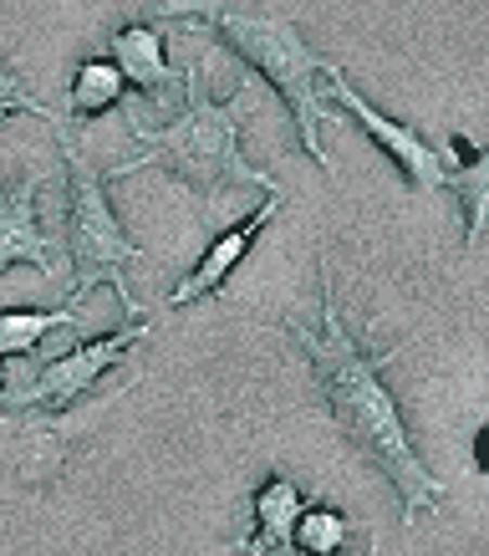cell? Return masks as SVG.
<instances>
[{
	"label": "cell",
	"instance_id": "6da1fadb",
	"mask_svg": "<svg viewBox=\"0 0 489 556\" xmlns=\"http://www.w3.org/2000/svg\"><path fill=\"white\" fill-rule=\"evenodd\" d=\"M275 332L301 342V353L311 357V372H317L326 419L337 424L342 434L388 475V485L398 490V516L413 526L419 510H439L449 490H443L439 475L423 465L419 444H413V434H408V424H403V408H398L388 378H383L393 368V357H403V342L372 348V342L357 338L337 306V287H332V266L326 261H321L317 321L286 317V321H275Z\"/></svg>",
	"mask_w": 489,
	"mask_h": 556
},
{
	"label": "cell",
	"instance_id": "7a4b0ae2",
	"mask_svg": "<svg viewBox=\"0 0 489 556\" xmlns=\"http://www.w3.org/2000/svg\"><path fill=\"white\" fill-rule=\"evenodd\" d=\"M255 113V83L240 77V87L224 102L209 98L204 87V56L184 67V113L169 118L164 128H149L143 118H128V138L138 143L133 159H123L107 169L113 179H128L138 169H169L179 185L200 189V194H224V189H260V194H281V185L266 169H255L240 134Z\"/></svg>",
	"mask_w": 489,
	"mask_h": 556
},
{
	"label": "cell",
	"instance_id": "3957f363",
	"mask_svg": "<svg viewBox=\"0 0 489 556\" xmlns=\"http://www.w3.org/2000/svg\"><path fill=\"white\" fill-rule=\"evenodd\" d=\"M153 16H194L220 36L224 47H235L245 56V67H255L275 87V98L286 102L291 123L301 149L311 153L317 169H332V153L321 143V128L332 113L326 102V56L306 47V36L281 16H250V11H230L220 0H153Z\"/></svg>",
	"mask_w": 489,
	"mask_h": 556
},
{
	"label": "cell",
	"instance_id": "277c9868",
	"mask_svg": "<svg viewBox=\"0 0 489 556\" xmlns=\"http://www.w3.org/2000/svg\"><path fill=\"white\" fill-rule=\"evenodd\" d=\"M56 149L67 164V215H62V245H67V287L62 302H87L98 287H113V296L123 302V312L133 321H143V306L128 291V266H133L143 245L128 240V225L118 219L113 200H107V174L92 169V159L82 153L72 123H56Z\"/></svg>",
	"mask_w": 489,
	"mask_h": 556
},
{
	"label": "cell",
	"instance_id": "5b68a950",
	"mask_svg": "<svg viewBox=\"0 0 489 556\" xmlns=\"http://www.w3.org/2000/svg\"><path fill=\"white\" fill-rule=\"evenodd\" d=\"M153 338V321H128L118 332L102 338H77L67 353H31V357H5V393H0V414L21 419V414H67L92 393L107 368H118L138 342Z\"/></svg>",
	"mask_w": 489,
	"mask_h": 556
},
{
	"label": "cell",
	"instance_id": "8992f818",
	"mask_svg": "<svg viewBox=\"0 0 489 556\" xmlns=\"http://www.w3.org/2000/svg\"><path fill=\"white\" fill-rule=\"evenodd\" d=\"M326 98L337 102L342 113L337 118H352L362 134L377 143V149L388 153L393 164H398V174H403L408 185L419 189V194H434V189H443V149H434L423 134H413L408 123L388 118L383 108H372L362 92L352 87V77L337 67V62H326Z\"/></svg>",
	"mask_w": 489,
	"mask_h": 556
},
{
	"label": "cell",
	"instance_id": "52a82bcc",
	"mask_svg": "<svg viewBox=\"0 0 489 556\" xmlns=\"http://www.w3.org/2000/svg\"><path fill=\"white\" fill-rule=\"evenodd\" d=\"M41 185H47V174L26 169L16 185L0 189V270L31 266L47 281L67 287V245L62 236H47V225H41Z\"/></svg>",
	"mask_w": 489,
	"mask_h": 556
},
{
	"label": "cell",
	"instance_id": "ba28073f",
	"mask_svg": "<svg viewBox=\"0 0 489 556\" xmlns=\"http://www.w3.org/2000/svg\"><path fill=\"white\" fill-rule=\"evenodd\" d=\"M281 210H286V194H266V200H260V210H250L245 219H235V225H230V230H220V236H209V245H204V255L194 261V270H189L184 281L169 291V312H184V306L204 302V296H215V291L235 276L240 261L255 251L260 230H270V219H281Z\"/></svg>",
	"mask_w": 489,
	"mask_h": 556
},
{
	"label": "cell",
	"instance_id": "9c48e42d",
	"mask_svg": "<svg viewBox=\"0 0 489 556\" xmlns=\"http://www.w3.org/2000/svg\"><path fill=\"white\" fill-rule=\"evenodd\" d=\"M107 56L118 62V72L153 102V108H169V98L184 87V72L169 67L164 31H158L153 21H138V26H118V31H107Z\"/></svg>",
	"mask_w": 489,
	"mask_h": 556
},
{
	"label": "cell",
	"instance_id": "30bf717a",
	"mask_svg": "<svg viewBox=\"0 0 489 556\" xmlns=\"http://www.w3.org/2000/svg\"><path fill=\"white\" fill-rule=\"evenodd\" d=\"M306 510V495L291 475L270 470L250 495V536L235 541L240 556H270V552H286L291 546V531H296V516Z\"/></svg>",
	"mask_w": 489,
	"mask_h": 556
},
{
	"label": "cell",
	"instance_id": "8fae6325",
	"mask_svg": "<svg viewBox=\"0 0 489 556\" xmlns=\"http://www.w3.org/2000/svg\"><path fill=\"white\" fill-rule=\"evenodd\" d=\"M56 332H82V302L62 306H16L0 312V357H31Z\"/></svg>",
	"mask_w": 489,
	"mask_h": 556
},
{
	"label": "cell",
	"instance_id": "7c38bea8",
	"mask_svg": "<svg viewBox=\"0 0 489 556\" xmlns=\"http://www.w3.org/2000/svg\"><path fill=\"white\" fill-rule=\"evenodd\" d=\"M443 189H454L464 204V240H479L489 230V149L454 159V149H443Z\"/></svg>",
	"mask_w": 489,
	"mask_h": 556
},
{
	"label": "cell",
	"instance_id": "4fadbf2b",
	"mask_svg": "<svg viewBox=\"0 0 489 556\" xmlns=\"http://www.w3.org/2000/svg\"><path fill=\"white\" fill-rule=\"evenodd\" d=\"M123 92H128V77L118 72L113 56H87L77 77H72V92H67V113L77 123H92L102 118L107 108H118Z\"/></svg>",
	"mask_w": 489,
	"mask_h": 556
},
{
	"label": "cell",
	"instance_id": "5bb4252c",
	"mask_svg": "<svg viewBox=\"0 0 489 556\" xmlns=\"http://www.w3.org/2000/svg\"><path fill=\"white\" fill-rule=\"evenodd\" d=\"M352 541V521L342 516L337 506H317L306 501V510L296 516V531H291V546L306 556H342Z\"/></svg>",
	"mask_w": 489,
	"mask_h": 556
},
{
	"label": "cell",
	"instance_id": "9a60e30c",
	"mask_svg": "<svg viewBox=\"0 0 489 556\" xmlns=\"http://www.w3.org/2000/svg\"><path fill=\"white\" fill-rule=\"evenodd\" d=\"M21 113H26V118H41L47 128L67 123L47 98H41V92H36L31 83H26V77H21L16 67H11V62H0V128H5L11 118H21Z\"/></svg>",
	"mask_w": 489,
	"mask_h": 556
},
{
	"label": "cell",
	"instance_id": "2e32d148",
	"mask_svg": "<svg viewBox=\"0 0 489 556\" xmlns=\"http://www.w3.org/2000/svg\"><path fill=\"white\" fill-rule=\"evenodd\" d=\"M474 465H479V470L489 475V424L479 429V439H474Z\"/></svg>",
	"mask_w": 489,
	"mask_h": 556
},
{
	"label": "cell",
	"instance_id": "e0dca14e",
	"mask_svg": "<svg viewBox=\"0 0 489 556\" xmlns=\"http://www.w3.org/2000/svg\"><path fill=\"white\" fill-rule=\"evenodd\" d=\"M0 393H5V357H0Z\"/></svg>",
	"mask_w": 489,
	"mask_h": 556
}]
</instances>
